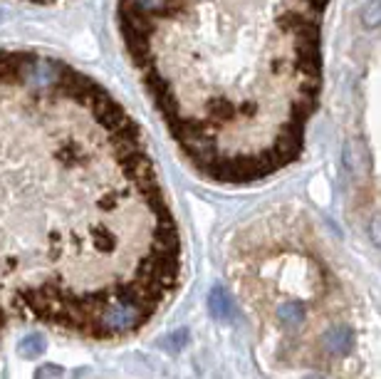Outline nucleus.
Masks as SVG:
<instances>
[{
    "instance_id": "f257e3e1",
    "label": "nucleus",
    "mask_w": 381,
    "mask_h": 379,
    "mask_svg": "<svg viewBox=\"0 0 381 379\" xmlns=\"http://www.w3.org/2000/svg\"><path fill=\"white\" fill-rule=\"evenodd\" d=\"M322 347L324 352L332 354V357H345V354H349L352 347H354V332H352V327L347 325L329 327L322 337Z\"/></svg>"
},
{
    "instance_id": "f03ea898",
    "label": "nucleus",
    "mask_w": 381,
    "mask_h": 379,
    "mask_svg": "<svg viewBox=\"0 0 381 379\" xmlns=\"http://www.w3.org/2000/svg\"><path fill=\"white\" fill-rule=\"evenodd\" d=\"M208 310L215 320L220 322H230L235 317V302L223 288H213L208 295Z\"/></svg>"
},
{
    "instance_id": "7ed1b4c3",
    "label": "nucleus",
    "mask_w": 381,
    "mask_h": 379,
    "mask_svg": "<svg viewBox=\"0 0 381 379\" xmlns=\"http://www.w3.org/2000/svg\"><path fill=\"white\" fill-rule=\"evenodd\" d=\"M136 11L147 13V15H163V18H176L181 13L178 0H126Z\"/></svg>"
},
{
    "instance_id": "20e7f679",
    "label": "nucleus",
    "mask_w": 381,
    "mask_h": 379,
    "mask_svg": "<svg viewBox=\"0 0 381 379\" xmlns=\"http://www.w3.org/2000/svg\"><path fill=\"white\" fill-rule=\"evenodd\" d=\"M277 320L285 327H298L305 322V305L302 302H282L277 307Z\"/></svg>"
},
{
    "instance_id": "39448f33",
    "label": "nucleus",
    "mask_w": 381,
    "mask_h": 379,
    "mask_svg": "<svg viewBox=\"0 0 381 379\" xmlns=\"http://www.w3.org/2000/svg\"><path fill=\"white\" fill-rule=\"evenodd\" d=\"M18 352H20V357H25V359L42 357V352H45V340H42V335L32 332V335L22 337V343L18 345Z\"/></svg>"
},
{
    "instance_id": "423d86ee",
    "label": "nucleus",
    "mask_w": 381,
    "mask_h": 379,
    "mask_svg": "<svg viewBox=\"0 0 381 379\" xmlns=\"http://www.w3.org/2000/svg\"><path fill=\"white\" fill-rule=\"evenodd\" d=\"M94 246L102 253H112L116 248V233L109 226H97L94 228Z\"/></svg>"
},
{
    "instance_id": "0eeeda50",
    "label": "nucleus",
    "mask_w": 381,
    "mask_h": 379,
    "mask_svg": "<svg viewBox=\"0 0 381 379\" xmlns=\"http://www.w3.org/2000/svg\"><path fill=\"white\" fill-rule=\"evenodd\" d=\"M381 20V6L379 0H366L364 6H361V22H364L369 30H374Z\"/></svg>"
},
{
    "instance_id": "6e6552de",
    "label": "nucleus",
    "mask_w": 381,
    "mask_h": 379,
    "mask_svg": "<svg viewBox=\"0 0 381 379\" xmlns=\"http://www.w3.org/2000/svg\"><path fill=\"white\" fill-rule=\"evenodd\" d=\"M305 18H307V15H305L302 11H285L280 18H277V22H280L282 30H288V32H293V35H295V32H298V27L305 22Z\"/></svg>"
},
{
    "instance_id": "1a4fd4ad",
    "label": "nucleus",
    "mask_w": 381,
    "mask_h": 379,
    "mask_svg": "<svg viewBox=\"0 0 381 379\" xmlns=\"http://www.w3.org/2000/svg\"><path fill=\"white\" fill-rule=\"evenodd\" d=\"M58 157H60V161L74 166V164H79L84 159V152H82V147H77V144H62L60 152H58Z\"/></svg>"
},
{
    "instance_id": "9d476101",
    "label": "nucleus",
    "mask_w": 381,
    "mask_h": 379,
    "mask_svg": "<svg viewBox=\"0 0 381 379\" xmlns=\"http://www.w3.org/2000/svg\"><path fill=\"white\" fill-rule=\"evenodd\" d=\"M186 340H188V332H186V330H178V332H173V335L166 337L163 347L171 350V352H176V350H181L183 345H186Z\"/></svg>"
},
{
    "instance_id": "9b49d317",
    "label": "nucleus",
    "mask_w": 381,
    "mask_h": 379,
    "mask_svg": "<svg viewBox=\"0 0 381 379\" xmlns=\"http://www.w3.org/2000/svg\"><path fill=\"white\" fill-rule=\"evenodd\" d=\"M305 3H307V8H309L312 13H322L324 8H327L329 0H305Z\"/></svg>"
},
{
    "instance_id": "f8f14e48",
    "label": "nucleus",
    "mask_w": 381,
    "mask_h": 379,
    "mask_svg": "<svg viewBox=\"0 0 381 379\" xmlns=\"http://www.w3.org/2000/svg\"><path fill=\"white\" fill-rule=\"evenodd\" d=\"M37 374H40V377H45V374H62V369H55V367H42Z\"/></svg>"
},
{
    "instance_id": "ddd939ff",
    "label": "nucleus",
    "mask_w": 381,
    "mask_h": 379,
    "mask_svg": "<svg viewBox=\"0 0 381 379\" xmlns=\"http://www.w3.org/2000/svg\"><path fill=\"white\" fill-rule=\"evenodd\" d=\"M3 20H6V13H0V22H3Z\"/></svg>"
}]
</instances>
